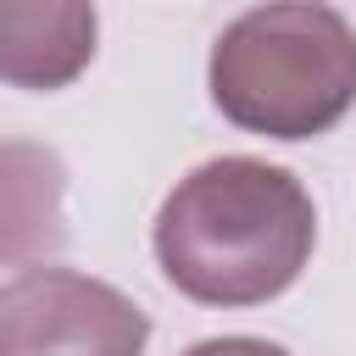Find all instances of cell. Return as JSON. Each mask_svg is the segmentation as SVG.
<instances>
[{"mask_svg": "<svg viewBox=\"0 0 356 356\" xmlns=\"http://www.w3.org/2000/svg\"><path fill=\"white\" fill-rule=\"evenodd\" d=\"M184 356H289V350L273 345V339H256V334H222V339H200V345H189Z\"/></svg>", "mask_w": 356, "mask_h": 356, "instance_id": "cell-6", "label": "cell"}, {"mask_svg": "<svg viewBox=\"0 0 356 356\" xmlns=\"http://www.w3.org/2000/svg\"><path fill=\"white\" fill-rule=\"evenodd\" d=\"M211 106L261 139H317L356 106V28L334 6H256L211 44Z\"/></svg>", "mask_w": 356, "mask_h": 356, "instance_id": "cell-2", "label": "cell"}, {"mask_svg": "<svg viewBox=\"0 0 356 356\" xmlns=\"http://www.w3.org/2000/svg\"><path fill=\"white\" fill-rule=\"evenodd\" d=\"M150 245L178 295L200 306H261L306 273L317 206L289 167L217 156L172 184Z\"/></svg>", "mask_w": 356, "mask_h": 356, "instance_id": "cell-1", "label": "cell"}, {"mask_svg": "<svg viewBox=\"0 0 356 356\" xmlns=\"http://www.w3.org/2000/svg\"><path fill=\"white\" fill-rule=\"evenodd\" d=\"M95 6L83 0H0V83L67 89L95 56Z\"/></svg>", "mask_w": 356, "mask_h": 356, "instance_id": "cell-5", "label": "cell"}, {"mask_svg": "<svg viewBox=\"0 0 356 356\" xmlns=\"http://www.w3.org/2000/svg\"><path fill=\"white\" fill-rule=\"evenodd\" d=\"M67 167L50 145L0 139V273L33 267L67 239Z\"/></svg>", "mask_w": 356, "mask_h": 356, "instance_id": "cell-4", "label": "cell"}, {"mask_svg": "<svg viewBox=\"0 0 356 356\" xmlns=\"http://www.w3.org/2000/svg\"><path fill=\"white\" fill-rule=\"evenodd\" d=\"M150 317L106 278L28 267L0 284V356H145Z\"/></svg>", "mask_w": 356, "mask_h": 356, "instance_id": "cell-3", "label": "cell"}]
</instances>
